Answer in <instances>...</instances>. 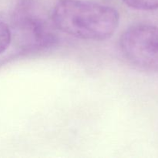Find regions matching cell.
I'll return each mask as SVG.
<instances>
[{"instance_id": "obj_3", "label": "cell", "mask_w": 158, "mask_h": 158, "mask_svg": "<svg viewBox=\"0 0 158 158\" xmlns=\"http://www.w3.org/2000/svg\"><path fill=\"white\" fill-rule=\"evenodd\" d=\"M28 5L19 9L15 17V31L21 48L26 50L46 48L56 41L52 28L32 11Z\"/></svg>"}, {"instance_id": "obj_5", "label": "cell", "mask_w": 158, "mask_h": 158, "mask_svg": "<svg viewBox=\"0 0 158 158\" xmlns=\"http://www.w3.org/2000/svg\"><path fill=\"white\" fill-rule=\"evenodd\" d=\"M11 43V31L9 26L0 21V54L9 47Z\"/></svg>"}, {"instance_id": "obj_2", "label": "cell", "mask_w": 158, "mask_h": 158, "mask_svg": "<svg viewBox=\"0 0 158 158\" xmlns=\"http://www.w3.org/2000/svg\"><path fill=\"white\" fill-rule=\"evenodd\" d=\"M125 58L143 70L158 73V27L139 24L127 29L120 38Z\"/></svg>"}, {"instance_id": "obj_4", "label": "cell", "mask_w": 158, "mask_h": 158, "mask_svg": "<svg viewBox=\"0 0 158 158\" xmlns=\"http://www.w3.org/2000/svg\"><path fill=\"white\" fill-rule=\"evenodd\" d=\"M127 6L138 10H154L158 9V0H123Z\"/></svg>"}, {"instance_id": "obj_1", "label": "cell", "mask_w": 158, "mask_h": 158, "mask_svg": "<svg viewBox=\"0 0 158 158\" xmlns=\"http://www.w3.org/2000/svg\"><path fill=\"white\" fill-rule=\"evenodd\" d=\"M54 26L64 33L86 40L100 41L113 35L120 15L114 8L83 0H60L53 9Z\"/></svg>"}]
</instances>
